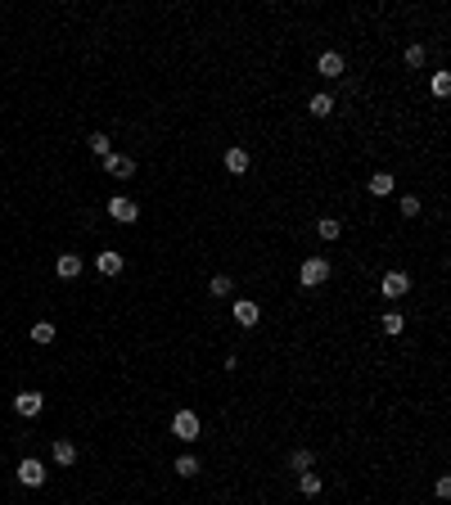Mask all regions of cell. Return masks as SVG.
<instances>
[{
	"label": "cell",
	"instance_id": "1",
	"mask_svg": "<svg viewBox=\"0 0 451 505\" xmlns=\"http://www.w3.org/2000/svg\"><path fill=\"white\" fill-rule=\"evenodd\" d=\"M325 280H330V262H325V257H307V262L298 266V284L303 289H321Z\"/></svg>",
	"mask_w": 451,
	"mask_h": 505
},
{
	"label": "cell",
	"instance_id": "2",
	"mask_svg": "<svg viewBox=\"0 0 451 505\" xmlns=\"http://www.w3.org/2000/svg\"><path fill=\"white\" fill-rule=\"evenodd\" d=\"M171 437H181V442H199V437H204L199 415L194 411H176V415H171Z\"/></svg>",
	"mask_w": 451,
	"mask_h": 505
},
{
	"label": "cell",
	"instance_id": "3",
	"mask_svg": "<svg viewBox=\"0 0 451 505\" xmlns=\"http://www.w3.org/2000/svg\"><path fill=\"white\" fill-rule=\"evenodd\" d=\"M379 293H383L388 302L406 298V293H411V280H406V271H383V280H379Z\"/></svg>",
	"mask_w": 451,
	"mask_h": 505
},
{
	"label": "cell",
	"instance_id": "4",
	"mask_svg": "<svg viewBox=\"0 0 451 505\" xmlns=\"http://www.w3.org/2000/svg\"><path fill=\"white\" fill-rule=\"evenodd\" d=\"M109 217H113V222H122V226H131V222L140 217L136 199H127V194H113V199H109Z\"/></svg>",
	"mask_w": 451,
	"mask_h": 505
},
{
	"label": "cell",
	"instance_id": "5",
	"mask_svg": "<svg viewBox=\"0 0 451 505\" xmlns=\"http://www.w3.org/2000/svg\"><path fill=\"white\" fill-rule=\"evenodd\" d=\"M18 483H23V488H41L45 483V465L41 460H32V456H27V460H18Z\"/></svg>",
	"mask_w": 451,
	"mask_h": 505
},
{
	"label": "cell",
	"instance_id": "6",
	"mask_svg": "<svg viewBox=\"0 0 451 505\" xmlns=\"http://www.w3.org/2000/svg\"><path fill=\"white\" fill-rule=\"evenodd\" d=\"M41 406H45V397L32 393V388H23V393L14 397V411L23 415V420H36V415H41Z\"/></svg>",
	"mask_w": 451,
	"mask_h": 505
},
{
	"label": "cell",
	"instance_id": "7",
	"mask_svg": "<svg viewBox=\"0 0 451 505\" xmlns=\"http://www.w3.org/2000/svg\"><path fill=\"white\" fill-rule=\"evenodd\" d=\"M230 311H235V320H239L244 329H253L257 320H262V311H257V302H248V298H239V302H235Z\"/></svg>",
	"mask_w": 451,
	"mask_h": 505
},
{
	"label": "cell",
	"instance_id": "8",
	"mask_svg": "<svg viewBox=\"0 0 451 505\" xmlns=\"http://www.w3.org/2000/svg\"><path fill=\"white\" fill-rule=\"evenodd\" d=\"M104 171H109V176H131V171H136V158H127V154H109L104 158Z\"/></svg>",
	"mask_w": 451,
	"mask_h": 505
},
{
	"label": "cell",
	"instance_id": "9",
	"mask_svg": "<svg viewBox=\"0 0 451 505\" xmlns=\"http://www.w3.org/2000/svg\"><path fill=\"white\" fill-rule=\"evenodd\" d=\"M366 189H370L375 199H388L392 189H397V180H392V171H375V176L366 180Z\"/></svg>",
	"mask_w": 451,
	"mask_h": 505
},
{
	"label": "cell",
	"instance_id": "10",
	"mask_svg": "<svg viewBox=\"0 0 451 505\" xmlns=\"http://www.w3.org/2000/svg\"><path fill=\"white\" fill-rule=\"evenodd\" d=\"M54 275H59V280H77V275H82V257H77V253H59Z\"/></svg>",
	"mask_w": 451,
	"mask_h": 505
},
{
	"label": "cell",
	"instance_id": "11",
	"mask_svg": "<svg viewBox=\"0 0 451 505\" xmlns=\"http://www.w3.org/2000/svg\"><path fill=\"white\" fill-rule=\"evenodd\" d=\"M316 68H321V77H343V68H348V63H343V54H339V50H325Z\"/></svg>",
	"mask_w": 451,
	"mask_h": 505
},
{
	"label": "cell",
	"instance_id": "12",
	"mask_svg": "<svg viewBox=\"0 0 451 505\" xmlns=\"http://www.w3.org/2000/svg\"><path fill=\"white\" fill-rule=\"evenodd\" d=\"M226 171H235V176H244V171H248V149L244 145H230L226 149Z\"/></svg>",
	"mask_w": 451,
	"mask_h": 505
},
{
	"label": "cell",
	"instance_id": "13",
	"mask_svg": "<svg viewBox=\"0 0 451 505\" xmlns=\"http://www.w3.org/2000/svg\"><path fill=\"white\" fill-rule=\"evenodd\" d=\"M95 271L100 275H122V253H95Z\"/></svg>",
	"mask_w": 451,
	"mask_h": 505
},
{
	"label": "cell",
	"instance_id": "14",
	"mask_svg": "<svg viewBox=\"0 0 451 505\" xmlns=\"http://www.w3.org/2000/svg\"><path fill=\"white\" fill-rule=\"evenodd\" d=\"M321 488H325V483H321V474H316V469H303L298 474V492H303V497H321Z\"/></svg>",
	"mask_w": 451,
	"mask_h": 505
},
{
	"label": "cell",
	"instance_id": "15",
	"mask_svg": "<svg viewBox=\"0 0 451 505\" xmlns=\"http://www.w3.org/2000/svg\"><path fill=\"white\" fill-rule=\"evenodd\" d=\"M171 469H176L181 479H194L204 465H199V456H190V451H185V456H176V460H171Z\"/></svg>",
	"mask_w": 451,
	"mask_h": 505
},
{
	"label": "cell",
	"instance_id": "16",
	"mask_svg": "<svg viewBox=\"0 0 451 505\" xmlns=\"http://www.w3.org/2000/svg\"><path fill=\"white\" fill-rule=\"evenodd\" d=\"M316 235H321L325 244L339 240V235H343V222H339V217H321V222H316Z\"/></svg>",
	"mask_w": 451,
	"mask_h": 505
},
{
	"label": "cell",
	"instance_id": "17",
	"mask_svg": "<svg viewBox=\"0 0 451 505\" xmlns=\"http://www.w3.org/2000/svg\"><path fill=\"white\" fill-rule=\"evenodd\" d=\"M54 465H77V446L68 442V437H59V442H54Z\"/></svg>",
	"mask_w": 451,
	"mask_h": 505
},
{
	"label": "cell",
	"instance_id": "18",
	"mask_svg": "<svg viewBox=\"0 0 451 505\" xmlns=\"http://www.w3.org/2000/svg\"><path fill=\"white\" fill-rule=\"evenodd\" d=\"M379 325H383V334H388V339H397L402 329H406V316H402V311H383Z\"/></svg>",
	"mask_w": 451,
	"mask_h": 505
},
{
	"label": "cell",
	"instance_id": "19",
	"mask_svg": "<svg viewBox=\"0 0 451 505\" xmlns=\"http://www.w3.org/2000/svg\"><path fill=\"white\" fill-rule=\"evenodd\" d=\"M86 145H91V154H95V158H100V163H104V158H109V154H113V140H109V136H104V131H95V136H91V140H86Z\"/></svg>",
	"mask_w": 451,
	"mask_h": 505
},
{
	"label": "cell",
	"instance_id": "20",
	"mask_svg": "<svg viewBox=\"0 0 451 505\" xmlns=\"http://www.w3.org/2000/svg\"><path fill=\"white\" fill-rule=\"evenodd\" d=\"M307 109H312V118H330V113H334V95H312Z\"/></svg>",
	"mask_w": 451,
	"mask_h": 505
},
{
	"label": "cell",
	"instance_id": "21",
	"mask_svg": "<svg viewBox=\"0 0 451 505\" xmlns=\"http://www.w3.org/2000/svg\"><path fill=\"white\" fill-rule=\"evenodd\" d=\"M27 334H32V343H41V348H45V343H54V325H50V320H36Z\"/></svg>",
	"mask_w": 451,
	"mask_h": 505
},
{
	"label": "cell",
	"instance_id": "22",
	"mask_svg": "<svg viewBox=\"0 0 451 505\" xmlns=\"http://www.w3.org/2000/svg\"><path fill=\"white\" fill-rule=\"evenodd\" d=\"M312 465H316V456L312 451H307V446H298V451H289V469H312Z\"/></svg>",
	"mask_w": 451,
	"mask_h": 505
},
{
	"label": "cell",
	"instance_id": "23",
	"mask_svg": "<svg viewBox=\"0 0 451 505\" xmlns=\"http://www.w3.org/2000/svg\"><path fill=\"white\" fill-rule=\"evenodd\" d=\"M230 289H235L230 275H213V280H208V293H213V298H230Z\"/></svg>",
	"mask_w": 451,
	"mask_h": 505
},
{
	"label": "cell",
	"instance_id": "24",
	"mask_svg": "<svg viewBox=\"0 0 451 505\" xmlns=\"http://www.w3.org/2000/svg\"><path fill=\"white\" fill-rule=\"evenodd\" d=\"M406 63L411 68H425V45H406Z\"/></svg>",
	"mask_w": 451,
	"mask_h": 505
},
{
	"label": "cell",
	"instance_id": "25",
	"mask_svg": "<svg viewBox=\"0 0 451 505\" xmlns=\"http://www.w3.org/2000/svg\"><path fill=\"white\" fill-rule=\"evenodd\" d=\"M402 217H420V199L415 194H402Z\"/></svg>",
	"mask_w": 451,
	"mask_h": 505
},
{
	"label": "cell",
	"instance_id": "26",
	"mask_svg": "<svg viewBox=\"0 0 451 505\" xmlns=\"http://www.w3.org/2000/svg\"><path fill=\"white\" fill-rule=\"evenodd\" d=\"M451 91V72H434V95H447Z\"/></svg>",
	"mask_w": 451,
	"mask_h": 505
}]
</instances>
